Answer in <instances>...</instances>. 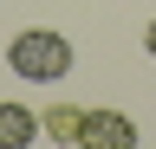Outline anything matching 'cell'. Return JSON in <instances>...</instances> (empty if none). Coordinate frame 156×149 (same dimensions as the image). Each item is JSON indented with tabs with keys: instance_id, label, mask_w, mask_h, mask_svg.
Segmentation results:
<instances>
[{
	"instance_id": "cell-1",
	"label": "cell",
	"mask_w": 156,
	"mask_h": 149,
	"mask_svg": "<svg viewBox=\"0 0 156 149\" xmlns=\"http://www.w3.org/2000/svg\"><path fill=\"white\" fill-rule=\"evenodd\" d=\"M7 65H13V78H26V84H58L72 71V39L52 32V26H26L7 46Z\"/></svg>"
},
{
	"instance_id": "cell-2",
	"label": "cell",
	"mask_w": 156,
	"mask_h": 149,
	"mask_svg": "<svg viewBox=\"0 0 156 149\" xmlns=\"http://www.w3.org/2000/svg\"><path fill=\"white\" fill-rule=\"evenodd\" d=\"M78 149H136V123L124 110H78Z\"/></svg>"
},
{
	"instance_id": "cell-3",
	"label": "cell",
	"mask_w": 156,
	"mask_h": 149,
	"mask_svg": "<svg viewBox=\"0 0 156 149\" xmlns=\"http://www.w3.org/2000/svg\"><path fill=\"white\" fill-rule=\"evenodd\" d=\"M33 136H39V117L26 104H7V97H0V149H26Z\"/></svg>"
},
{
	"instance_id": "cell-4",
	"label": "cell",
	"mask_w": 156,
	"mask_h": 149,
	"mask_svg": "<svg viewBox=\"0 0 156 149\" xmlns=\"http://www.w3.org/2000/svg\"><path fill=\"white\" fill-rule=\"evenodd\" d=\"M39 130H46L52 143H78V110L72 104H52L46 117H39Z\"/></svg>"
},
{
	"instance_id": "cell-5",
	"label": "cell",
	"mask_w": 156,
	"mask_h": 149,
	"mask_svg": "<svg viewBox=\"0 0 156 149\" xmlns=\"http://www.w3.org/2000/svg\"><path fill=\"white\" fill-rule=\"evenodd\" d=\"M143 52H150V59H156V20L143 26Z\"/></svg>"
}]
</instances>
